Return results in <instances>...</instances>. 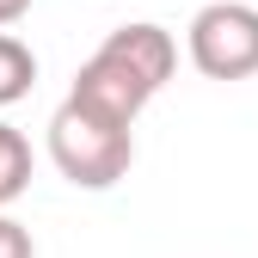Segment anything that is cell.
Here are the masks:
<instances>
[{"label":"cell","instance_id":"cell-1","mask_svg":"<svg viewBox=\"0 0 258 258\" xmlns=\"http://www.w3.org/2000/svg\"><path fill=\"white\" fill-rule=\"evenodd\" d=\"M49 160H55V172L68 178V184L111 190L129 172V160H136V123H117V117L80 105L74 92H68L61 111L49 117Z\"/></svg>","mask_w":258,"mask_h":258},{"label":"cell","instance_id":"cell-2","mask_svg":"<svg viewBox=\"0 0 258 258\" xmlns=\"http://www.w3.org/2000/svg\"><path fill=\"white\" fill-rule=\"evenodd\" d=\"M190 61L203 80H246L258 74V7L215 0L190 19Z\"/></svg>","mask_w":258,"mask_h":258},{"label":"cell","instance_id":"cell-3","mask_svg":"<svg viewBox=\"0 0 258 258\" xmlns=\"http://www.w3.org/2000/svg\"><path fill=\"white\" fill-rule=\"evenodd\" d=\"M154 92H160V86H154L123 49H111V43H99V55L74 74V99L92 105V111H105V117H117V123H136Z\"/></svg>","mask_w":258,"mask_h":258},{"label":"cell","instance_id":"cell-4","mask_svg":"<svg viewBox=\"0 0 258 258\" xmlns=\"http://www.w3.org/2000/svg\"><path fill=\"white\" fill-rule=\"evenodd\" d=\"M111 49H123L129 61H136V68L154 80V86H166L172 80V68H178V43H172V31H160V25H117L111 37H105Z\"/></svg>","mask_w":258,"mask_h":258},{"label":"cell","instance_id":"cell-5","mask_svg":"<svg viewBox=\"0 0 258 258\" xmlns=\"http://www.w3.org/2000/svg\"><path fill=\"white\" fill-rule=\"evenodd\" d=\"M25 190H31V142L13 123H0V209L19 203Z\"/></svg>","mask_w":258,"mask_h":258},{"label":"cell","instance_id":"cell-6","mask_svg":"<svg viewBox=\"0 0 258 258\" xmlns=\"http://www.w3.org/2000/svg\"><path fill=\"white\" fill-rule=\"evenodd\" d=\"M31 80H37V55H31L13 31H0V111L19 105L25 92H31Z\"/></svg>","mask_w":258,"mask_h":258},{"label":"cell","instance_id":"cell-7","mask_svg":"<svg viewBox=\"0 0 258 258\" xmlns=\"http://www.w3.org/2000/svg\"><path fill=\"white\" fill-rule=\"evenodd\" d=\"M0 258H37V246H31V228H19L13 215H0Z\"/></svg>","mask_w":258,"mask_h":258},{"label":"cell","instance_id":"cell-8","mask_svg":"<svg viewBox=\"0 0 258 258\" xmlns=\"http://www.w3.org/2000/svg\"><path fill=\"white\" fill-rule=\"evenodd\" d=\"M31 13V0H0V31H7V25H19Z\"/></svg>","mask_w":258,"mask_h":258}]
</instances>
